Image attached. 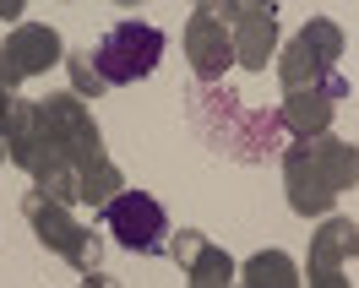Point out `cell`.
<instances>
[{
	"instance_id": "cell-2",
	"label": "cell",
	"mask_w": 359,
	"mask_h": 288,
	"mask_svg": "<svg viewBox=\"0 0 359 288\" xmlns=\"http://www.w3.org/2000/svg\"><path fill=\"white\" fill-rule=\"evenodd\" d=\"M109 218V228H114V240L126 245V250H136V256H153L158 245H163V212H158V201L153 196H120L104 212Z\"/></svg>"
},
{
	"instance_id": "cell-1",
	"label": "cell",
	"mask_w": 359,
	"mask_h": 288,
	"mask_svg": "<svg viewBox=\"0 0 359 288\" xmlns=\"http://www.w3.org/2000/svg\"><path fill=\"white\" fill-rule=\"evenodd\" d=\"M158 60H163V33L147 27V22H120L104 44L93 49V66L104 71V88H120V82L147 76Z\"/></svg>"
}]
</instances>
